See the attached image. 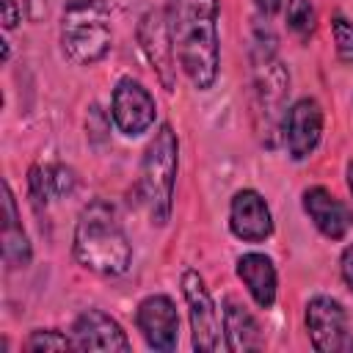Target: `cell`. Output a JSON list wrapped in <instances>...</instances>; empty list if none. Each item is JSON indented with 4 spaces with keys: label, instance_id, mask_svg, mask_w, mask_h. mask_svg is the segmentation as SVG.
I'll use <instances>...</instances> for the list:
<instances>
[{
    "label": "cell",
    "instance_id": "6da1fadb",
    "mask_svg": "<svg viewBox=\"0 0 353 353\" xmlns=\"http://www.w3.org/2000/svg\"><path fill=\"white\" fill-rule=\"evenodd\" d=\"M165 17L176 63L199 91L212 88L221 66L218 0H168Z\"/></svg>",
    "mask_w": 353,
    "mask_h": 353
},
{
    "label": "cell",
    "instance_id": "7a4b0ae2",
    "mask_svg": "<svg viewBox=\"0 0 353 353\" xmlns=\"http://www.w3.org/2000/svg\"><path fill=\"white\" fill-rule=\"evenodd\" d=\"M72 248L74 259L99 276H121L132 262V245L119 223V215L102 199H94L80 210Z\"/></svg>",
    "mask_w": 353,
    "mask_h": 353
},
{
    "label": "cell",
    "instance_id": "3957f363",
    "mask_svg": "<svg viewBox=\"0 0 353 353\" xmlns=\"http://www.w3.org/2000/svg\"><path fill=\"white\" fill-rule=\"evenodd\" d=\"M179 165V141L171 124H160L154 138L149 141L141 171H138V199L149 212L154 226H165L174 201V182Z\"/></svg>",
    "mask_w": 353,
    "mask_h": 353
},
{
    "label": "cell",
    "instance_id": "277c9868",
    "mask_svg": "<svg viewBox=\"0 0 353 353\" xmlns=\"http://www.w3.org/2000/svg\"><path fill=\"white\" fill-rule=\"evenodd\" d=\"M110 8L108 0H69L61 19V47L72 63L91 66L110 50Z\"/></svg>",
    "mask_w": 353,
    "mask_h": 353
},
{
    "label": "cell",
    "instance_id": "5b68a950",
    "mask_svg": "<svg viewBox=\"0 0 353 353\" xmlns=\"http://www.w3.org/2000/svg\"><path fill=\"white\" fill-rule=\"evenodd\" d=\"M290 94V74L287 66L276 58H256V74H254V119L256 132L268 146H276L279 130L284 127V99Z\"/></svg>",
    "mask_w": 353,
    "mask_h": 353
},
{
    "label": "cell",
    "instance_id": "8992f818",
    "mask_svg": "<svg viewBox=\"0 0 353 353\" xmlns=\"http://www.w3.org/2000/svg\"><path fill=\"white\" fill-rule=\"evenodd\" d=\"M182 298L188 303V317H190V331H193V347L196 350H221L226 347L223 336V320L218 317L215 301L204 284V279L196 270L182 273Z\"/></svg>",
    "mask_w": 353,
    "mask_h": 353
},
{
    "label": "cell",
    "instance_id": "52a82bcc",
    "mask_svg": "<svg viewBox=\"0 0 353 353\" xmlns=\"http://www.w3.org/2000/svg\"><path fill=\"white\" fill-rule=\"evenodd\" d=\"M138 44H141L146 61L152 63L160 85L171 94L176 88V52H174L165 11H160V8L143 11V17L138 22Z\"/></svg>",
    "mask_w": 353,
    "mask_h": 353
},
{
    "label": "cell",
    "instance_id": "ba28073f",
    "mask_svg": "<svg viewBox=\"0 0 353 353\" xmlns=\"http://www.w3.org/2000/svg\"><path fill=\"white\" fill-rule=\"evenodd\" d=\"M154 113H157L154 97L143 88V83H138L135 77H121L116 83L110 99V116L121 135L127 138L143 135L154 124Z\"/></svg>",
    "mask_w": 353,
    "mask_h": 353
},
{
    "label": "cell",
    "instance_id": "9c48e42d",
    "mask_svg": "<svg viewBox=\"0 0 353 353\" xmlns=\"http://www.w3.org/2000/svg\"><path fill=\"white\" fill-rule=\"evenodd\" d=\"M306 331L312 347L320 353L347 350V314L336 298L314 295L306 303Z\"/></svg>",
    "mask_w": 353,
    "mask_h": 353
},
{
    "label": "cell",
    "instance_id": "30bf717a",
    "mask_svg": "<svg viewBox=\"0 0 353 353\" xmlns=\"http://www.w3.org/2000/svg\"><path fill=\"white\" fill-rule=\"evenodd\" d=\"M138 331L143 334L146 345L152 350H174L179 342V314L168 295H149L138 303L135 312Z\"/></svg>",
    "mask_w": 353,
    "mask_h": 353
},
{
    "label": "cell",
    "instance_id": "8fae6325",
    "mask_svg": "<svg viewBox=\"0 0 353 353\" xmlns=\"http://www.w3.org/2000/svg\"><path fill=\"white\" fill-rule=\"evenodd\" d=\"M323 135V108L317 99H298L284 116V143L292 160H306Z\"/></svg>",
    "mask_w": 353,
    "mask_h": 353
},
{
    "label": "cell",
    "instance_id": "7c38bea8",
    "mask_svg": "<svg viewBox=\"0 0 353 353\" xmlns=\"http://www.w3.org/2000/svg\"><path fill=\"white\" fill-rule=\"evenodd\" d=\"M229 229L243 243H262V240H268L273 234L270 210H268L265 199L256 190L243 188V190H237L232 196V204H229Z\"/></svg>",
    "mask_w": 353,
    "mask_h": 353
},
{
    "label": "cell",
    "instance_id": "4fadbf2b",
    "mask_svg": "<svg viewBox=\"0 0 353 353\" xmlns=\"http://www.w3.org/2000/svg\"><path fill=\"white\" fill-rule=\"evenodd\" d=\"M72 339L77 350H130V339L121 325L102 309H85L72 325Z\"/></svg>",
    "mask_w": 353,
    "mask_h": 353
},
{
    "label": "cell",
    "instance_id": "5bb4252c",
    "mask_svg": "<svg viewBox=\"0 0 353 353\" xmlns=\"http://www.w3.org/2000/svg\"><path fill=\"white\" fill-rule=\"evenodd\" d=\"M303 210L317 226V232L328 240H342L353 226V210L339 201L328 188H309L303 190Z\"/></svg>",
    "mask_w": 353,
    "mask_h": 353
},
{
    "label": "cell",
    "instance_id": "9a60e30c",
    "mask_svg": "<svg viewBox=\"0 0 353 353\" xmlns=\"http://www.w3.org/2000/svg\"><path fill=\"white\" fill-rule=\"evenodd\" d=\"M237 276L259 309H270L276 303L279 281H276V268H273L270 256L256 254V251L243 254L237 259Z\"/></svg>",
    "mask_w": 353,
    "mask_h": 353
},
{
    "label": "cell",
    "instance_id": "2e32d148",
    "mask_svg": "<svg viewBox=\"0 0 353 353\" xmlns=\"http://www.w3.org/2000/svg\"><path fill=\"white\" fill-rule=\"evenodd\" d=\"M223 342L226 350H259L262 347V331L259 323L254 320V314L234 298L226 295L223 298Z\"/></svg>",
    "mask_w": 353,
    "mask_h": 353
},
{
    "label": "cell",
    "instance_id": "e0dca14e",
    "mask_svg": "<svg viewBox=\"0 0 353 353\" xmlns=\"http://www.w3.org/2000/svg\"><path fill=\"white\" fill-rule=\"evenodd\" d=\"M30 254H33L30 240L22 229L14 193H11L8 182H3V262L11 270H17V268H25L30 262Z\"/></svg>",
    "mask_w": 353,
    "mask_h": 353
},
{
    "label": "cell",
    "instance_id": "ac0fdd59",
    "mask_svg": "<svg viewBox=\"0 0 353 353\" xmlns=\"http://www.w3.org/2000/svg\"><path fill=\"white\" fill-rule=\"evenodd\" d=\"M28 185H30L33 204L47 207L50 199H63L74 190V171L66 168V165H47V168L33 165L30 176H28Z\"/></svg>",
    "mask_w": 353,
    "mask_h": 353
},
{
    "label": "cell",
    "instance_id": "d6986e66",
    "mask_svg": "<svg viewBox=\"0 0 353 353\" xmlns=\"http://www.w3.org/2000/svg\"><path fill=\"white\" fill-rule=\"evenodd\" d=\"M287 25L292 33L306 39L314 30V6L312 0H287Z\"/></svg>",
    "mask_w": 353,
    "mask_h": 353
},
{
    "label": "cell",
    "instance_id": "ffe728a7",
    "mask_svg": "<svg viewBox=\"0 0 353 353\" xmlns=\"http://www.w3.org/2000/svg\"><path fill=\"white\" fill-rule=\"evenodd\" d=\"M66 347H74V339H69L55 328H36L25 342V350H66Z\"/></svg>",
    "mask_w": 353,
    "mask_h": 353
},
{
    "label": "cell",
    "instance_id": "44dd1931",
    "mask_svg": "<svg viewBox=\"0 0 353 353\" xmlns=\"http://www.w3.org/2000/svg\"><path fill=\"white\" fill-rule=\"evenodd\" d=\"M331 33H334L339 61L353 63V22H347L345 17H334L331 19Z\"/></svg>",
    "mask_w": 353,
    "mask_h": 353
},
{
    "label": "cell",
    "instance_id": "7402d4cb",
    "mask_svg": "<svg viewBox=\"0 0 353 353\" xmlns=\"http://www.w3.org/2000/svg\"><path fill=\"white\" fill-rule=\"evenodd\" d=\"M339 270H342L345 284H347V287H350V292H353V243L342 251V256H339Z\"/></svg>",
    "mask_w": 353,
    "mask_h": 353
},
{
    "label": "cell",
    "instance_id": "603a6c76",
    "mask_svg": "<svg viewBox=\"0 0 353 353\" xmlns=\"http://www.w3.org/2000/svg\"><path fill=\"white\" fill-rule=\"evenodd\" d=\"M17 22H19V6H17V0H3V28L11 30V28H17Z\"/></svg>",
    "mask_w": 353,
    "mask_h": 353
},
{
    "label": "cell",
    "instance_id": "cb8c5ba5",
    "mask_svg": "<svg viewBox=\"0 0 353 353\" xmlns=\"http://www.w3.org/2000/svg\"><path fill=\"white\" fill-rule=\"evenodd\" d=\"M254 3H256V8L262 14H276L281 8V0H254Z\"/></svg>",
    "mask_w": 353,
    "mask_h": 353
},
{
    "label": "cell",
    "instance_id": "d4e9b609",
    "mask_svg": "<svg viewBox=\"0 0 353 353\" xmlns=\"http://www.w3.org/2000/svg\"><path fill=\"white\" fill-rule=\"evenodd\" d=\"M347 190H350V196H353V160L347 163Z\"/></svg>",
    "mask_w": 353,
    "mask_h": 353
}]
</instances>
